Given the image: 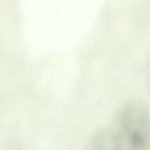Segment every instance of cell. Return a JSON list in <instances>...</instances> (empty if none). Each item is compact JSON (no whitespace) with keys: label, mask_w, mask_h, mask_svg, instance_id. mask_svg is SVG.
Listing matches in <instances>:
<instances>
[{"label":"cell","mask_w":150,"mask_h":150,"mask_svg":"<svg viewBox=\"0 0 150 150\" xmlns=\"http://www.w3.org/2000/svg\"><path fill=\"white\" fill-rule=\"evenodd\" d=\"M89 150H127V147L119 132L105 129L93 135Z\"/></svg>","instance_id":"obj_2"},{"label":"cell","mask_w":150,"mask_h":150,"mask_svg":"<svg viewBox=\"0 0 150 150\" xmlns=\"http://www.w3.org/2000/svg\"><path fill=\"white\" fill-rule=\"evenodd\" d=\"M0 150H22V149L16 144L8 143L0 146Z\"/></svg>","instance_id":"obj_3"},{"label":"cell","mask_w":150,"mask_h":150,"mask_svg":"<svg viewBox=\"0 0 150 150\" xmlns=\"http://www.w3.org/2000/svg\"><path fill=\"white\" fill-rule=\"evenodd\" d=\"M119 133L129 150H148L150 144V111L139 101L124 104L117 115Z\"/></svg>","instance_id":"obj_1"}]
</instances>
